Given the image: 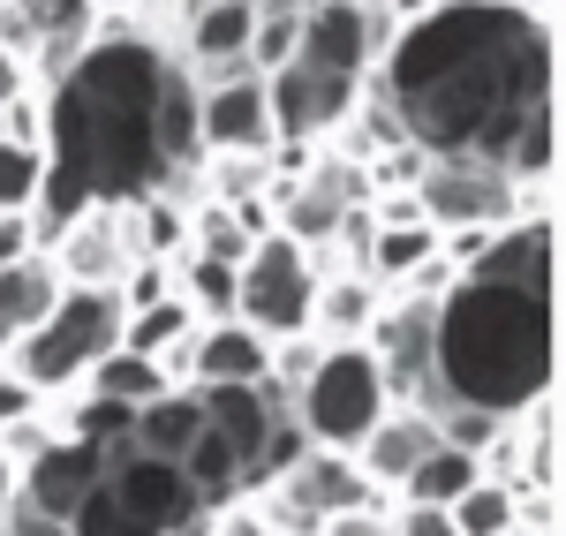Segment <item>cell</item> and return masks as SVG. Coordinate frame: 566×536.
I'll use <instances>...</instances> for the list:
<instances>
[{
  "label": "cell",
  "instance_id": "cell-1",
  "mask_svg": "<svg viewBox=\"0 0 566 536\" xmlns=\"http://www.w3.org/2000/svg\"><path fill=\"white\" fill-rule=\"evenodd\" d=\"M167 53L144 31L98 23L84 61L45 91V167L69 175L91 204H129L151 189H175V175L151 151V98L167 84Z\"/></svg>",
  "mask_w": 566,
  "mask_h": 536
},
{
  "label": "cell",
  "instance_id": "cell-2",
  "mask_svg": "<svg viewBox=\"0 0 566 536\" xmlns=\"http://www.w3.org/2000/svg\"><path fill=\"white\" fill-rule=\"evenodd\" d=\"M559 370V325L552 295L536 287H499V280H453L431 317V393L423 401H461L499 423H514L536 393H552Z\"/></svg>",
  "mask_w": 566,
  "mask_h": 536
},
{
  "label": "cell",
  "instance_id": "cell-3",
  "mask_svg": "<svg viewBox=\"0 0 566 536\" xmlns=\"http://www.w3.org/2000/svg\"><path fill=\"white\" fill-rule=\"evenodd\" d=\"M114 348H122V295H106V287H61V303L8 348V370L53 401V393L84 386V370L98 356H114Z\"/></svg>",
  "mask_w": 566,
  "mask_h": 536
},
{
  "label": "cell",
  "instance_id": "cell-4",
  "mask_svg": "<svg viewBox=\"0 0 566 536\" xmlns=\"http://www.w3.org/2000/svg\"><path fill=\"white\" fill-rule=\"evenodd\" d=\"M386 408H392V386H386V370H378V356L363 340H325V356L295 386L287 416H295V431L317 453H355Z\"/></svg>",
  "mask_w": 566,
  "mask_h": 536
},
{
  "label": "cell",
  "instance_id": "cell-5",
  "mask_svg": "<svg viewBox=\"0 0 566 536\" xmlns=\"http://www.w3.org/2000/svg\"><path fill=\"white\" fill-rule=\"evenodd\" d=\"M317 280H325L317 250L287 242V234L272 227V234H258V242L242 250V265H234V317H242L250 333H264V340H295V333H310Z\"/></svg>",
  "mask_w": 566,
  "mask_h": 536
},
{
  "label": "cell",
  "instance_id": "cell-6",
  "mask_svg": "<svg viewBox=\"0 0 566 536\" xmlns=\"http://www.w3.org/2000/svg\"><path fill=\"white\" fill-rule=\"evenodd\" d=\"M408 189L438 234L446 227H514L528 212H552V197H522L499 159H423Z\"/></svg>",
  "mask_w": 566,
  "mask_h": 536
},
{
  "label": "cell",
  "instance_id": "cell-7",
  "mask_svg": "<svg viewBox=\"0 0 566 536\" xmlns=\"http://www.w3.org/2000/svg\"><path fill=\"white\" fill-rule=\"evenodd\" d=\"M197 144H205V159H272L280 136H272L264 76H250V69L197 76Z\"/></svg>",
  "mask_w": 566,
  "mask_h": 536
},
{
  "label": "cell",
  "instance_id": "cell-8",
  "mask_svg": "<svg viewBox=\"0 0 566 536\" xmlns=\"http://www.w3.org/2000/svg\"><path fill=\"white\" fill-rule=\"evenodd\" d=\"M264 98H272V136L280 144H317V136L348 129V114L363 106V84L355 76H317L303 61H287L280 76H264Z\"/></svg>",
  "mask_w": 566,
  "mask_h": 536
},
{
  "label": "cell",
  "instance_id": "cell-9",
  "mask_svg": "<svg viewBox=\"0 0 566 536\" xmlns=\"http://www.w3.org/2000/svg\"><path fill=\"white\" fill-rule=\"evenodd\" d=\"M45 258L61 265V287H122V272H129V220H122V204H91L84 220H69L53 242H45Z\"/></svg>",
  "mask_w": 566,
  "mask_h": 536
},
{
  "label": "cell",
  "instance_id": "cell-10",
  "mask_svg": "<svg viewBox=\"0 0 566 536\" xmlns=\"http://www.w3.org/2000/svg\"><path fill=\"white\" fill-rule=\"evenodd\" d=\"M431 446H438L431 408H423V401H392L386 416L370 423V439H363L348 461H355V476H363V484H370L378 498H392L400 484H408V469H416V461H423Z\"/></svg>",
  "mask_w": 566,
  "mask_h": 536
},
{
  "label": "cell",
  "instance_id": "cell-11",
  "mask_svg": "<svg viewBox=\"0 0 566 536\" xmlns=\"http://www.w3.org/2000/svg\"><path fill=\"white\" fill-rule=\"evenodd\" d=\"M264 370H272V340L250 333L242 317H212V325H197V340L181 356V386L189 393H205V386H264Z\"/></svg>",
  "mask_w": 566,
  "mask_h": 536
},
{
  "label": "cell",
  "instance_id": "cell-12",
  "mask_svg": "<svg viewBox=\"0 0 566 536\" xmlns=\"http://www.w3.org/2000/svg\"><path fill=\"white\" fill-rule=\"evenodd\" d=\"M98 484H106V446H91V439H53V446L23 469V506L69 522Z\"/></svg>",
  "mask_w": 566,
  "mask_h": 536
},
{
  "label": "cell",
  "instance_id": "cell-13",
  "mask_svg": "<svg viewBox=\"0 0 566 536\" xmlns=\"http://www.w3.org/2000/svg\"><path fill=\"white\" fill-rule=\"evenodd\" d=\"M303 69L317 76H370V8H355V0H310L303 8V53H295Z\"/></svg>",
  "mask_w": 566,
  "mask_h": 536
},
{
  "label": "cell",
  "instance_id": "cell-14",
  "mask_svg": "<svg viewBox=\"0 0 566 536\" xmlns=\"http://www.w3.org/2000/svg\"><path fill=\"white\" fill-rule=\"evenodd\" d=\"M250 23H258L250 0H181V69H189V76L242 69Z\"/></svg>",
  "mask_w": 566,
  "mask_h": 536
},
{
  "label": "cell",
  "instance_id": "cell-15",
  "mask_svg": "<svg viewBox=\"0 0 566 536\" xmlns=\"http://www.w3.org/2000/svg\"><path fill=\"white\" fill-rule=\"evenodd\" d=\"M151 151H159V167L175 181L205 167V144H197V76H189L181 61L167 69V84L151 98Z\"/></svg>",
  "mask_w": 566,
  "mask_h": 536
},
{
  "label": "cell",
  "instance_id": "cell-16",
  "mask_svg": "<svg viewBox=\"0 0 566 536\" xmlns=\"http://www.w3.org/2000/svg\"><path fill=\"white\" fill-rule=\"evenodd\" d=\"M53 303H61V265H53L45 250L15 258V265H0V362H8V348H15Z\"/></svg>",
  "mask_w": 566,
  "mask_h": 536
},
{
  "label": "cell",
  "instance_id": "cell-17",
  "mask_svg": "<svg viewBox=\"0 0 566 536\" xmlns=\"http://www.w3.org/2000/svg\"><path fill=\"white\" fill-rule=\"evenodd\" d=\"M499 167H506V181H514L522 197H552V167H559V98L528 106L522 129L506 136V151H499Z\"/></svg>",
  "mask_w": 566,
  "mask_h": 536
},
{
  "label": "cell",
  "instance_id": "cell-18",
  "mask_svg": "<svg viewBox=\"0 0 566 536\" xmlns=\"http://www.w3.org/2000/svg\"><path fill=\"white\" fill-rule=\"evenodd\" d=\"M378 303H386L378 280H363V272H325V280H317V303H310V333H317V340H363L370 317H378Z\"/></svg>",
  "mask_w": 566,
  "mask_h": 536
},
{
  "label": "cell",
  "instance_id": "cell-19",
  "mask_svg": "<svg viewBox=\"0 0 566 536\" xmlns=\"http://www.w3.org/2000/svg\"><path fill=\"white\" fill-rule=\"evenodd\" d=\"M197 431H205V401H197L189 386H175V393H159V401L136 408L129 446L136 453H159V461H181V453L197 446Z\"/></svg>",
  "mask_w": 566,
  "mask_h": 536
},
{
  "label": "cell",
  "instance_id": "cell-20",
  "mask_svg": "<svg viewBox=\"0 0 566 536\" xmlns=\"http://www.w3.org/2000/svg\"><path fill=\"white\" fill-rule=\"evenodd\" d=\"M438 258V227H370V258H363V280H378V287H408L416 272Z\"/></svg>",
  "mask_w": 566,
  "mask_h": 536
},
{
  "label": "cell",
  "instance_id": "cell-21",
  "mask_svg": "<svg viewBox=\"0 0 566 536\" xmlns=\"http://www.w3.org/2000/svg\"><path fill=\"white\" fill-rule=\"evenodd\" d=\"M476 476H483L476 453H461V446H446V439H438V446L408 469V484L392 492V506H453V498L469 492Z\"/></svg>",
  "mask_w": 566,
  "mask_h": 536
},
{
  "label": "cell",
  "instance_id": "cell-22",
  "mask_svg": "<svg viewBox=\"0 0 566 536\" xmlns=\"http://www.w3.org/2000/svg\"><path fill=\"white\" fill-rule=\"evenodd\" d=\"M205 317L189 311L181 295H167V303H151V311H129L122 317V348L129 356H151V362H167L175 348H189V333H197Z\"/></svg>",
  "mask_w": 566,
  "mask_h": 536
},
{
  "label": "cell",
  "instance_id": "cell-23",
  "mask_svg": "<svg viewBox=\"0 0 566 536\" xmlns=\"http://www.w3.org/2000/svg\"><path fill=\"white\" fill-rule=\"evenodd\" d=\"M84 393H106V401H122V408H144V401H159V393H175V386H167V370H159L151 356L114 348V356H98L84 370Z\"/></svg>",
  "mask_w": 566,
  "mask_h": 536
},
{
  "label": "cell",
  "instance_id": "cell-24",
  "mask_svg": "<svg viewBox=\"0 0 566 536\" xmlns=\"http://www.w3.org/2000/svg\"><path fill=\"white\" fill-rule=\"evenodd\" d=\"M175 295L205 317V325H212V317H234V265H227V258H197V250H181V258H175Z\"/></svg>",
  "mask_w": 566,
  "mask_h": 536
},
{
  "label": "cell",
  "instance_id": "cell-25",
  "mask_svg": "<svg viewBox=\"0 0 566 536\" xmlns=\"http://www.w3.org/2000/svg\"><path fill=\"white\" fill-rule=\"evenodd\" d=\"M446 514H453V529H461V536H506V529H522V514H514V484H499V476H476V484L453 498Z\"/></svg>",
  "mask_w": 566,
  "mask_h": 536
},
{
  "label": "cell",
  "instance_id": "cell-26",
  "mask_svg": "<svg viewBox=\"0 0 566 536\" xmlns=\"http://www.w3.org/2000/svg\"><path fill=\"white\" fill-rule=\"evenodd\" d=\"M295 53H303V15H258L250 23V45H242V69L250 76H280Z\"/></svg>",
  "mask_w": 566,
  "mask_h": 536
},
{
  "label": "cell",
  "instance_id": "cell-27",
  "mask_svg": "<svg viewBox=\"0 0 566 536\" xmlns=\"http://www.w3.org/2000/svg\"><path fill=\"white\" fill-rule=\"evenodd\" d=\"M39 181H45V151L0 136V212H31L39 204Z\"/></svg>",
  "mask_w": 566,
  "mask_h": 536
},
{
  "label": "cell",
  "instance_id": "cell-28",
  "mask_svg": "<svg viewBox=\"0 0 566 536\" xmlns=\"http://www.w3.org/2000/svg\"><path fill=\"white\" fill-rule=\"evenodd\" d=\"M69 529H76V536H151V529L129 514V506L114 498V484H98V492H91L84 506L69 514Z\"/></svg>",
  "mask_w": 566,
  "mask_h": 536
},
{
  "label": "cell",
  "instance_id": "cell-29",
  "mask_svg": "<svg viewBox=\"0 0 566 536\" xmlns=\"http://www.w3.org/2000/svg\"><path fill=\"white\" fill-rule=\"evenodd\" d=\"M53 439H61V423H53V416L39 408V416H23V423H8V431H0V453H8L15 469H31V461H39Z\"/></svg>",
  "mask_w": 566,
  "mask_h": 536
},
{
  "label": "cell",
  "instance_id": "cell-30",
  "mask_svg": "<svg viewBox=\"0 0 566 536\" xmlns=\"http://www.w3.org/2000/svg\"><path fill=\"white\" fill-rule=\"evenodd\" d=\"M317 536H392V498L340 506V514H325V529H317Z\"/></svg>",
  "mask_w": 566,
  "mask_h": 536
},
{
  "label": "cell",
  "instance_id": "cell-31",
  "mask_svg": "<svg viewBox=\"0 0 566 536\" xmlns=\"http://www.w3.org/2000/svg\"><path fill=\"white\" fill-rule=\"evenodd\" d=\"M39 408H45V393H39V386H23V378L0 362V431H8V423H23V416H39Z\"/></svg>",
  "mask_w": 566,
  "mask_h": 536
},
{
  "label": "cell",
  "instance_id": "cell-32",
  "mask_svg": "<svg viewBox=\"0 0 566 536\" xmlns=\"http://www.w3.org/2000/svg\"><path fill=\"white\" fill-rule=\"evenodd\" d=\"M392 536H461L446 506H392Z\"/></svg>",
  "mask_w": 566,
  "mask_h": 536
},
{
  "label": "cell",
  "instance_id": "cell-33",
  "mask_svg": "<svg viewBox=\"0 0 566 536\" xmlns=\"http://www.w3.org/2000/svg\"><path fill=\"white\" fill-rule=\"evenodd\" d=\"M31 250H39V234H31V212H0V265L31 258Z\"/></svg>",
  "mask_w": 566,
  "mask_h": 536
},
{
  "label": "cell",
  "instance_id": "cell-34",
  "mask_svg": "<svg viewBox=\"0 0 566 536\" xmlns=\"http://www.w3.org/2000/svg\"><path fill=\"white\" fill-rule=\"evenodd\" d=\"M0 529H8V536H76L69 522H53V514H31V506H15Z\"/></svg>",
  "mask_w": 566,
  "mask_h": 536
},
{
  "label": "cell",
  "instance_id": "cell-35",
  "mask_svg": "<svg viewBox=\"0 0 566 536\" xmlns=\"http://www.w3.org/2000/svg\"><path fill=\"white\" fill-rule=\"evenodd\" d=\"M15 506H23V469H15V461L0 453V522H8Z\"/></svg>",
  "mask_w": 566,
  "mask_h": 536
},
{
  "label": "cell",
  "instance_id": "cell-36",
  "mask_svg": "<svg viewBox=\"0 0 566 536\" xmlns=\"http://www.w3.org/2000/svg\"><path fill=\"white\" fill-rule=\"evenodd\" d=\"M15 91H31V69H23V61H15V53L0 45V106H8Z\"/></svg>",
  "mask_w": 566,
  "mask_h": 536
},
{
  "label": "cell",
  "instance_id": "cell-37",
  "mask_svg": "<svg viewBox=\"0 0 566 536\" xmlns=\"http://www.w3.org/2000/svg\"><path fill=\"white\" fill-rule=\"evenodd\" d=\"M431 8H438V0H386V15H392V23H400V31H408V23H423Z\"/></svg>",
  "mask_w": 566,
  "mask_h": 536
},
{
  "label": "cell",
  "instance_id": "cell-38",
  "mask_svg": "<svg viewBox=\"0 0 566 536\" xmlns=\"http://www.w3.org/2000/svg\"><path fill=\"white\" fill-rule=\"evenodd\" d=\"M514 8H552V0H514Z\"/></svg>",
  "mask_w": 566,
  "mask_h": 536
},
{
  "label": "cell",
  "instance_id": "cell-39",
  "mask_svg": "<svg viewBox=\"0 0 566 536\" xmlns=\"http://www.w3.org/2000/svg\"><path fill=\"white\" fill-rule=\"evenodd\" d=\"M506 536H544V529H506Z\"/></svg>",
  "mask_w": 566,
  "mask_h": 536
},
{
  "label": "cell",
  "instance_id": "cell-40",
  "mask_svg": "<svg viewBox=\"0 0 566 536\" xmlns=\"http://www.w3.org/2000/svg\"><path fill=\"white\" fill-rule=\"evenodd\" d=\"M355 8H386V0H355Z\"/></svg>",
  "mask_w": 566,
  "mask_h": 536
},
{
  "label": "cell",
  "instance_id": "cell-41",
  "mask_svg": "<svg viewBox=\"0 0 566 536\" xmlns=\"http://www.w3.org/2000/svg\"><path fill=\"white\" fill-rule=\"evenodd\" d=\"M0 536H8V529H0Z\"/></svg>",
  "mask_w": 566,
  "mask_h": 536
}]
</instances>
